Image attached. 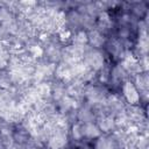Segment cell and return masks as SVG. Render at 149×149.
<instances>
[{
    "instance_id": "1",
    "label": "cell",
    "mask_w": 149,
    "mask_h": 149,
    "mask_svg": "<svg viewBox=\"0 0 149 149\" xmlns=\"http://www.w3.org/2000/svg\"><path fill=\"white\" fill-rule=\"evenodd\" d=\"M81 63L86 69L98 74L109 63V61L107 59L102 49H94L87 47L83 54Z\"/></svg>"
},
{
    "instance_id": "2",
    "label": "cell",
    "mask_w": 149,
    "mask_h": 149,
    "mask_svg": "<svg viewBox=\"0 0 149 149\" xmlns=\"http://www.w3.org/2000/svg\"><path fill=\"white\" fill-rule=\"evenodd\" d=\"M86 37H87V45L94 49H102L107 40V37L102 33H100L95 27L86 31Z\"/></svg>"
}]
</instances>
